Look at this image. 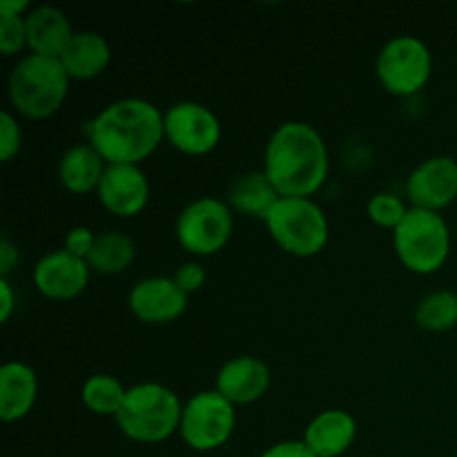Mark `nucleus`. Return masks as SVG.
<instances>
[{"mask_svg": "<svg viewBox=\"0 0 457 457\" xmlns=\"http://www.w3.org/2000/svg\"><path fill=\"white\" fill-rule=\"evenodd\" d=\"M22 147V129L18 116L4 110L0 114V161L9 163Z\"/></svg>", "mask_w": 457, "mask_h": 457, "instance_id": "bb28decb", "label": "nucleus"}, {"mask_svg": "<svg viewBox=\"0 0 457 457\" xmlns=\"http://www.w3.org/2000/svg\"><path fill=\"white\" fill-rule=\"evenodd\" d=\"M89 277L92 270L87 262L62 248L43 254L31 272L36 290L52 302H71L83 295L89 286Z\"/></svg>", "mask_w": 457, "mask_h": 457, "instance_id": "f8f14e48", "label": "nucleus"}, {"mask_svg": "<svg viewBox=\"0 0 457 457\" xmlns=\"http://www.w3.org/2000/svg\"><path fill=\"white\" fill-rule=\"evenodd\" d=\"M411 208L442 212L457 201V159L437 154L424 159L406 179Z\"/></svg>", "mask_w": 457, "mask_h": 457, "instance_id": "9b49d317", "label": "nucleus"}, {"mask_svg": "<svg viewBox=\"0 0 457 457\" xmlns=\"http://www.w3.org/2000/svg\"><path fill=\"white\" fill-rule=\"evenodd\" d=\"M18 262H21L18 245L12 239H7V237H3V241H0V277L9 279V275L18 266Z\"/></svg>", "mask_w": 457, "mask_h": 457, "instance_id": "7c9ffc66", "label": "nucleus"}, {"mask_svg": "<svg viewBox=\"0 0 457 457\" xmlns=\"http://www.w3.org/2000/svg\"><path fill=\"white\" fill-rule=\"evenodd\" d=\"M393 248L406 270L433 275L451 254V228L440 212L409 208L404 221L393 232Z\"/></svg>", "mask_w": 457, "mask_h": 457, "instance_id": "39448f33", "label": "nucleus"}, {"mask_svg": "<svg viewBox=\"0 0 457 457\" xmlns=\"http://www.w3.org/2000/svg\"><path fill=\"white\" fill-rule=\"evenodd\" d=\"M174 232L183 250L195 257H212L232 239L235 214L226 201L201 196L181 210Z\"/></svg>", "mask_w": 457, "mask_h": 457, "instance_id": "1a4fd4ad", "label": "nucleus"}, {"mask_svg": "<svg viewBox=\"0 0 457 457\" xmlns=\"http://www.w3.org/2000/svg\"><path fill=\"white\" fill-rule=\"evenodd\" d=\"M137 259V244L120 230L98 232L94 248L87 257L89 270L103 277L123 275Z\"/></svg>", "mask_w": 457, "mask_h": 457, "instance_id": "4be33fe9", "label": "nucleus"}, {"mask_svg": "<svg viewBox=\"0 0 457 457\" xmlns=\"http://www.w3.org/2000/svg\"><path fill=\"white\" fill-rule=\"evenodd\" d=\"M25 25L29 54L47 58H61L76 34L67 13L52 4H38L31 9L25 16Z\"/></svg>", "mask_w": 457, "mask_h": 457, "instance_id": "f3484780", "label": "nucleus"}, {"mask_svg": "<svg viewBox=\"0 0 457 457\" xmlns=\"http://www.w3.org/2000/svg\"><path fill=\"white\" fill-rule=\"evenodd\" d=\"M71 80H94L110 67L112 47L98 31L80 29L58 58Z\"/></svg>", "mask_w": 457, "mask_h": 457, "instance_id": "6ab92c4d", "label": "nucleus"}, {"mask_svg": "<svg viewBox=\"0 0 457 457\" xmlns=\"http://www.w3.org/2000/svg\"><path fill=\"white\" fill-rule=\"evenodd\" d=\"M411 205L402 196L393 195V192H378L366 204V217L375 223V226L384 228V230L395 232V228L404 221L406 212Z\"/></svg>", "mask_w": 457, "mask_h": 457, "instance_id": "393cba45", "label": "nucleus"}, {"mask_svg": "<svg viewBox=\"0 0 457 457\" xmlns=\"http://www.w3.org/2000/svg\"><path fill=\"white\" fill-rule=\"evenodd\" d=\"M13 308H16V295H13L12 284H9V279L0 277V321L3 324H7Z\"/></svg>", "mask_w": 457, "mask_h": 457, "instance_id": "2f4dec72", "label": "nucleus"}, {"mask_svg": "<svg viewBox=\"0 0 457 457\" xmlns=\"http://www.w3.org/2000/svg\"><path fill=\"white\" fill-rule=\"evenodd\" d=\"M34 9L29 0H3L0 3V16H27Z\"/></svg>", "mask_w": 457, "mask_h": 457, "instance_id": "473e14b6", "label": "nucleus"}, {"mask_svg": "<svg viewBox=\"0 0 457 457\" xmlns=\"http://www.w3.org/2000/svg\"><path fill=\"white\" fill-rule=\"evenodd\" d=\"M279 199L281 195L275 187V183L268 179L263 170H259V172L241 174V177L232 181L226 204L230 205L232 212L266 221L272 208L279 204Z\"/></svg>", "mask_w": 457, "mask_h": 457, "instance_id": "412c9836", "label": "nucleus"}, {"mask_svg": "<svg viewBox=\"0 0 457 457\" xmlns=\"http://www.w3.org/2000/svg\"><path fill=\"white\" fill-rule=\"evenodd\" d=\"M128 306L143 324L163 326L172 324L186 312L187 295L179 290L172 277H145L132 286Z\"/></svg>", "mask_w": 457, "mask_h": 457, "instance_id": "4468645a", "label": "nucleus"}, {"mask_svg": "<svg viewBox=\"0 0 457 457\" xmlns=\"http://www.w3.org/2000/svg\"><path fill=\"white\" fill-rule=\"evenodd\" d=\"M183 402L177 393L159 382L134 384L128 388L116 427L128 440L138 445H159L179 433Z\"/></svg>", "mask_w": 457, "mask_h": 457, "instance_id": "20e7f679", "label": "nucleus"}, {"mask_svg": "<svg viewBox=\"0 0 457 457\" xmlns=\"http://www.w3.org/2000/svg\"><path fill=\"white\" fill-rule=\"evenodd\" d=\"M38 400V375L22 361H7L0 369V420L21 422Z\"/></svg>", "mask_w": 457, "mask_h": 457, "instance_id": "a211bd4d", "label": "nucleus"}, {"mask_svg": "<svg viewBox=\"0 0 457 457\" xmlns=\"http://www.w3.org/2000/svg\"><path fill=\"white\" fill-rule=\"evenodd\" d=\"M259 457H317L303 440H284L268 446Z\"/></svg>", "mask_w": 457, "mask_h": 457, "instance_id": "c756f323", "label": "nucleus"}, {"mask_svg": "<svg viewBox=\"0 0 457 457\" xmlns=\"http://www.w3.org/2000/svg\"><path fill=\"white\" fill-rule=\"evenodd\" d=\"M415 324L427 333H446L457 326V293L436 290L420 299L415 308Z\"/></svg>", "mask_w": 457, "mask_h": 457, "instance_id": "b1692460", "label": "nucleus"}, {"mask_svg": "<svg viewBox=\"0 0 457 457\" xmlns=\"http://www.w3.org/2000/svg\"><path fill=\"white\" fill-rule=\"evenodd\" d=\"M303 442L317 457H339L357 440V420L348 411L328 409L308 422Z\"/></svg>", "mask_w": 457, "mask_h": 457, "instance_id": "dca6fc26", "label": "nucleus"}, {"mask_svg": "<svg viewBox=\"0 0 457 457\" xmlns=\"http://www.w3.org/2000/svg\"><path fill=\"white\" fill-rule=\"evenodd\" d=\"M172 279L179 286V290L190 297V295L199 293L204 288L205 281H208V275H205V268L199 262H186L174 270Z\"/></svg>", "mask_w": 457, "mask_h": 457, "instance_id": "cd10ccee", "label": "nucleus"}, {"mask_svg": "<svg viewBox=\"0 0 457 457\" xmlns=\"http://www.w3.org/2000/svg\"><path fill=\"white\" fill-rule=\"evenodd\" d=\"M263 172L281 196L312 199V195L324 187L330 172L324 137L303 120L281 123L268 138Z\"/></svg>", "mask_w": 457, "mask_h": 457, "instance_id": "f03ea898", "label": "nucleus"}, {"mask_svg": "<svg viewBox=\"0 0 457 457\" xmlns=\"http://www.w3.org/2000/svg\"><path fill=\"white\" fill-rule=\"evenodd\" d=\"M105 170V159L92 143H76L58 161V181L67 192L83 196L98 190Z\"/></svg>", "mask_w": 457, "mask_h": 457, "instance_id": "aec40b11", "label": "nucleus"}, {"mask_svg": "<svg viewBox=\"0 0 457 457\" xmlns=\"http://www.w3.org/2000/svg\"><path fill=\"white\" fill-rule=\"evenodd\" d=\"M375 74L391 96L409 98L422 92L433 76V54L422 38L395 36L378 54Z\"/></svg>", "mask_w": 457, "mask_h": 457, "instance_id": "0eeeda50", "label": "nucleus"}, {"mask_svg": "<svg viewBox=\"0 0 457 457\" xmlns=\"http://www.w3.org/2000/svg\"><path fill=\"white\" fill-rule=\"evenodd\" d=\"M87 141L107 165H141L165 141L163 112L145 98H119L89 120Z\"/></svg>", "mask_w": 457, "mask_h": 457, "instance_id": "f257e3e1", "label": "nucleus"}, {"mask_svg": "<svg viewBox=\"0 0 457 457\" xmlns=\"http://www.w3.org/2000/svg\"><path fill=\"white\" fill-rule=\"evenodd\" d=\"M128 388L123 386L119 378L107 373H96L87 378L80 388V402L85 409L101 418H116L123 406Z\"/></svg>", "mask_w": 457, "mask_h": 457, "instance_id": "5701e85b", "label": "nucleus"}, {"mask_svg": "<svg viewBox=\"0 0 457 457\" xmlns=\"http://www.w3.org/2000/svg\"><path fill=\"white\" fill-rule=\"evenodd\" d=\"M237 428V406L221 393L201 391L183 404L179 436L187 449L210 453L230 442Z\"/></svg>", "mask_w": 457, "mask_h": 457, "instance_id": "6e6552de", "label": "nucleus"}, {"mask_svg": "<svg viewBox=\"0 0 457 457\" xmlns=\"http://www.w3.org/2000/svg\"><path fill=\"white\" fill-rule=\"evenodd\" d=\"M165 143L187 156H205L221 141V120L208 105L179 101L163 112Z\"/></svg>", "mask_w": 457, "mask_h": 457, "instance_id": "9d476101", "label": "nucleus"}, {"mask_svg": "<svg viewBox=\"0 0 457 457\" xmlns=\"http://www.w3.org/2000/svg\"><path fill=\"white\" fill-rule=\"evenodd\" d=\"M272 241L297 259L317 257L326 248L330 226L321 205L302 196H281L266 219Z\"/></svg>", "mask_w": 457, "mask_h": 457, "instance_id": "423d86ee", "label": "nucleus"}, {"mask_svg": "<svg viewBox=\"0 0 457 457\" xmlns=\"http://www.w3.org/2000/svg\"><path fill=\"white\" fill-rule=\"evenodd\" d=\"M270 379L266 361L253 355H239L219 369L214 391L221 393L230 404L248 406L266 395Z\"/></svg>", "mask_w": 457, "mask_h": 457, "instance_id": "2eb2a0df", "label": "nucleus"}, {"mask_svg": "<svg viewBox=\"0 0 457 457\" xmlns=\"http://www.w3.org/2000/svg\"><path fill=\"white\" fill-rule=\"evenodd\" d=\"M71 79L58 58L25 54L12 67L7 98L16 116L29 120L52 119L70 94Z\"/></svg>", "mask_w": 457, "mask_h": 457, "instance_id": "7ed1b4c3", "label": "nucleus"}, {"mask_svg": "<svg viewBox=\"0 0 457 457\" xmlns=\"http://www.w3.org/2000/svg\"><path fill=\"white\" fill-rule=\"evenodd\" d=\"M25 49L29 52L25 16H0V54L12 58Z\"/></svg>", "mask_w": 457, "mask_h": 457, "instance_id": "a878e982", "label": "nucleus"}, {"mask_svg": "<svg viewBox=\"0 0 457 457\" xmlns=\"http://www.w3.org/2000/svg\"><path fill=\"white\" fill-rule=\"evenodd\" d=\"M96 199L110 214L132 219L150 204V181L141 165H107Z\"/></svg>", "mask_w": 457, "mask_h": 457, "instance_id": "ddd939ff", "label": "nucleus"}, {"mask_svg": "<svg viewBox=\"0 0 457 457\" xmlns=\"http://www.w3.org/2000/svg\"><path fill=\"white\" fill-rule=\"evenodd\" d=\"M94 241H96V232L87 226H74L67 230L65 241H62V250H67L74 257L87 262L89 253L94 248Z\"/></svg>", "mask_w": 457, "mask_h": 457, "instance_id": "c85d7f7f", "label": "nucleus"}]
</instances>
